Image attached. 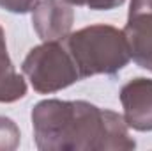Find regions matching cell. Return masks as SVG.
I'll return each instance as SVG.
<instances>
[{"label": "cell", "instance_id": "6da1fadb", "mask_svg": "<svg viewBox=\"0 0 152 151\" xmlns=\"http://www.w3.org/2000/svg\"><path fill=\"white\" fill-rule=\"evenodd\" d=\"M41 151H131L136 148L124 115L76 100H42L32 109Z\"/></svg>", "mask_w": 152, "mask_h": 151}, {"label": "cell", "instance_id": "7a4b0ae2", "mask_svg": "<svg viewBox=\"0 0 152 151\" xmlns=\"http://www.w3.org/2000/svg\"><path fill=\"white\" fill-rule=\"evenodd\" d=\"M64 41L78 68L80 78L115 75L131 61L124 30H118L113 25H88L71 32Z\"/></svg>", "mask_w": 152, "mask_h": 151}, {"label": "cell", "instance_id": "3957f363", "mask_svg": "<svg viewBox=\"0 0 152 151\" xmlns=\"http://www.w3.org/2000/svg\"><path fill=\"white\" fill-rule=\"evenodd\" d=\"M21 71L39 94L62 91L81 80L71 53L60 41H46L34 46L23 59Z\"/></svg>", "mask_w": 152, "mask_h": 151}, {"label": "cell", "instance_id": "277c9868", "mask_svg": "<svg viewBox=\"0 0 152 151\" xmlns=\"http://www.w3.org/2000/svg\"><path fill=\"white\" fill-rule=\"evenodd\" d=\"M75 11L64 0H39L32 11V27L42 43L64 41L71 34Z\"/></svg>", "mask_w": 152, "mask_h": 151}, {"label": "cell", "instance_id": "5b68a950", "mask_svg": "<svg viewBox=\"0 0 152 151\" xmlns=\"http://www.w3.org/2000/svg\"><path fill=\"white\" fill-rule=\"evenodd\" d=\"M124 121L136 132H152V80L133 78L120 89Z\"/></svg>", "mask_w": 152, "mask_h": 151}, {"label": "cell", "instance_id": "8992f818", "mask_svg": "<svg viewBox=\"0 0 152 151\" xmlns=\"http://www.w3.org/2000/svg\"><path fill=\"white\" fill-rule=\"evenodd\" d=\"M122 30L131 59L140 68L152 71V14H127V23Z\"/></svg>", "mask_w": 152, "mask_h": 151}, {"label": "cell", "instance_id": "52a82bcc", "mask_svg": "<svg viewBox=\"0 0 152 151\" xmlns=\"http://www.w3.org/2000/svg\"><path fill=\"white\" fill-rule=\"evenodd\" d=\"M27 94L25 78L16 73L7 48H0V103H14Z\"/></svg>", "mask_w": 152, "mask_h": 151}, {"label": "cell", "instance_id": "ba28073f", "mask_svg": "<svg viewBox=\"0 0 152 151\" xmlns=\"http://www.w3.org/2000/svg\"><path fill=\"white\" fill-rule=\"evenodd\" d=\"M20 144V130L9 117L0 115V151H12Z\"/></svg>", "mask_w": 152, "mask_h": 151}, {"label": "cell", "instance_id": "9c48e42d", "mask_svg": "<svg viewBox=\"0 0 152 151\" xmlns=\"http://www.w3.org/2000/svg\"><path fill=\"white\" fill-rule=\"evenodd\" d=\"M71 5H80V7H88L94 11H112L120 7L126 0H64Z\"/></svg>", "mask_w": 152, "mask_h": 151}, {"label": "cell", "instance_id": "30bf717a", "mask_svg": "<svg viewBox=\"0 0 152 151\" xmlns=\"http://www.w3.org/2000/svg\"><path fill=\"white\" fill-rule=\"evenodd\" d=\"M37 2L39 0H0V7L14 14H25L34 11Z\"/></svg>", "mask_w": 152, "mask_h": 151}, {"label": "cell", "instance_id": "8fae6325", "mask_svg": "<svg viewBox=\"0 0 152 151\" xmlns=\"http://www.w3.org/2000/svg\"><path fill=\"white\" fill-rule=\"evenodd\" d=\"M142 13L152 14V0H131L129 14H142Z\"/></svg>", "mask_w": 152, "mask_h": 151}]
</instances>
